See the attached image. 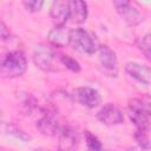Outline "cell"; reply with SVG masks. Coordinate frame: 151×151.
<instances>
[{"mask_svg": "<svg viewBox=\"0 0 151 151\" xmlns=\"http://www.w3.org/2000/svg\"><path fill=\"white\" fill-rule=\"evenodd\" d=\"M55 137L58 138L59 151H76L79 140V133L74 126L63 124Z\"/></svg>", "mask_w": 151, "mask_h": 151, "instance_id": "7", "label": "cell"}, {"mask_svg": "<svg viewBox=\"0 0 151 151\" xmlns=\"http://www.w3.org/2000/svg\"><path fill=\"white\" fill-rule=\"evenodd\" d=\"M118 14L129 26H138L143 21L142 13L130 1H114L113 2Z\"/></svg>", "mask_w": 151, "mask_h": 151, "instance_id": "10", "label": "cell"}, {"mask_svg": "<svg viewBox=\"0 0 151 151\" xmlns=\"http://www.w3.org/2000/svg\"><path fill=\"white\" fill-rule=\"evenodd\" d=\"M138 147L143 151H149L150 150V138H149V131H143V130H136L133 134Z\"/></svg>", "mask_w": 151, "mask_h": 151, "instance_id": "17", "label": "cell"}, {"mask_svg": "<svg viewBox=\"0 0 151 151\" xmlns=\"http://www.w3.org/2000/svg\"><path fill=\"white\" fill-rule=\"evenodd\" d=\"M32 60L38 68L45 72H57L59 70L57 67V64L59 63V53H57V51L50 45H35L32 54Z\"/></svg>", "mask_w": 151, "mask_h": 151, "instance_id": "4", "label": "cell"}, {"mask_svg": "<svg viewBox=\"0 0 151 151\" xmlns=\"http://www.w3.org/2000/svg\"><path fill=\"white\" fill-rule=\"evenodd\" d=\"M72 96H73V99L78 104H80L87 109H94L101 103L100 93L96 88H92L88 86L77 87L73 91Z\"/></svg>", "mask_w": 151, "mask_h": 151, "instance_id": "8", "label": "cell"}, {"mask_svg": "<svg viewBox=\"0 0 151 151\" xmlns=\"http://www.w3.org/2000/svg\"><path fill=\"white\" fill-rule=\"evenodd\" d=\"M27 70V59L22 51L14 50L0 57V74L6 78L21 77Z\"/></svg>", "mask_w": 151, "mask_h": 151, "instance_id": "1", "label": "cell"}, {"mask_svg": "<svg viewBox=\"0 0 151 151\" xmlns=\"http://www.w3.org/2000/svg\"><path fill=\"white\" fill-rule=\"evenodd\" d=\"M125 72L130 78H132L137 83H139L144 86L150 85L151 71L147 65H143V64H139L136 61H130L125 65Z\"/></svg>", "mask_w": 151, "mask_h": 151, "instance_id": "11", "label": "cell"}, {"mask_svg": "<svg viewBox=\"0 0 151 151\" xmlns=\"http://www.w3.org/2000/svg\"><path fill=\"white\" fill-rule=\"evenodd\" d=\"M70 32L71 29L65 26H54L48 32V40L54 47H65L70 42Z\"/></svg>", "mask_w": 151, "mask_h": 151, "instance_id": "14", "label": "cell"}, {"mask_svg": "<svg viewBox=\"0 0 151 151\" xmlns=\"http://www.w3.org/2000/svg\"><path fill=\"white\" fill-rule=\"evenodd\" d=\"M127 116L137 130L149 131L150 129V101L149 98H133L127 104Z\"/></svg>", "mask_w": 151, "mask_h": 151, "instance_id": "2", "label": "cell"}, {"mask_svg": "<svg viewBox=\"0 0 151 151\" xmlns=\"http://www.w3.org/2000/svg\"><path fill=\"white\" fill-rule=\"evenodd\" d=\"M100 151H112V150H104V149H101Z\"/></svg>", "mask_w": 151, "mask_h": 151, "instance_id": "26", "label": "cell"}, {"mask_svg": "<svg viewBox=\"0 0 151 151\" xmlns=\"http://www.w3.org/2000/svg\"><path fill=\"white\" fill-rule=\"evenodd\" d=\"M97 53L101 72L106 77L116 78L118 76V60L116 52L107 45H99Z\"/></svg>", "mask_w": 151, "mask_h": 151, "instance_id": "5", "label": "cell"}, {"mask_svg": "<svg viewBox=\"0 0 151 151\" xmlns=\"http://www.w3.org/2000/svg\"><path fill=\"white\" fill-rule=\"evenodd\" d=\"M136 46L137 48L144 54V57L146 59H150V50H151V42H150V34L146 33L145 35L143 37H139L137 40H136Z\"/></svg>", "mask_w": 151, "mask_h": 151, "instance_id": "18", "label": "cell"}, {"mask_svg": "<svg viewBox=\"0 0 151 151\" xmlns=\"http://www.w3.org/2000/svg\"><path fill=\"white\" fill-rule=\"evenodd\" d=\"M68 45L88 55H92L94 53H97L98 47H99V42L96 38V35L92 32H88L84 28H73L70 32V42Z\"/></svg>", "mask_w": 151, "mask_h": 151, "instance_id": "3", "label": "cell"}, {"mask_svg": "<svg viewBox=\"0 0 151 151\" xmlns=\"http://www.w3.org/2000/svg\"><path fill=\"white\" fill-rule=\"evenodd\" d=\"M2 118H4V117H2V112H1V110H0V126L4 124V120H2Z\"/></svg>", "mask_w": 151, "mask_h": 151, "instance_id": "23", "label": "cell"}, {"mask_svg": "<svg viewBox=\"0 0 151 151\" xmlns=\"http://www.w3.org/2000/svg\"><path fill=\"white\" fill-rule=\"evenodd\" d=\"M0 151H7L6 149H4V147H0Z\"/></svg>", "mask_w": 151, "mask_h": 151, "instance_id": "25", "label": "cell"}, {"mask_svg": "<svg viewBox=\"0 0 151 151\" xmlns=\"http://www.w3.org/2000/svg\"><path fill=\"white\" fill-rule=\"evenodd\" d=\"M97 119L104 125L114 126V125H120L124 122V114L119 107H117L111 103H107L98 110Z\"/></svg>", "mask_w": 151, "mask_h": 151, "instance_id": "9", "label": "cell"}, {"mask_svg": "<svg viewBox=\"0 0 151 151\" xmlns=\"http://www.w3.org/2000/svg\"><path fill=\"white\" fill-rule=\"evenodd\" d=\"M59 63H60L63 66H65L67 70H70L71 72L78 73V72H80V70H81L80 64H79L74 58H72V57H70V55H67V54H61V53H59Z\"/></svg>", "mask_w": 151, "mask_h": 151, "instance_id": "16", "label": "cell"}, {"mask_svg": "<svg viewBox=\"0 0 151 151\" xmlns=\"http://www.w3.org/2000/svg\"><path fill=\"white\" fill-rule=\"evenodd\" d=\"M61 126L63 124L57 113L51 110L44 111V113L37 120V129L39 130V132L48 137H55Z\"/></svg>", "mask_w": 151, "mask_h": 151, "instance_id": "6", "label": "cell"}, {"mask_svg": "<svg viewBox=\"0 0 151 151\" xmlns=\"http://www.w3.org/2000/svg\"><path fill=\"white\" fill-rule=\"evenodd\" d=\"M126 151H143V150H140L138 146H130V147H127Z\"/></svg>", "mask_w": 151, "mask_h": 151, "instance_id": "22", "label": "cell"}, {"mask_svg": "<svg viewBox=\"0 0 151 151\" xmlns=\"http://www.w3.org/2000/svg\"><path fill=\"white\" fill-rule=\"evenodd\" d=\"M22 4L25 8L29 12H39L44 6V1H40V0H28V1H24Z\"/></svg>", "mask_w": 151, "mask_h": 151, "instance_id": "20", "label": "cell"}, {"mask_svg": "<svg viewBox=\"0 0 151 151\" xmlns=\"http://www.w3.org/2000/svg\"><path fill=\"white\" fill-rule=\"evenodd\" d=\"M70 7V17L68 19L74 24H83L87 19V4L81 0H72L68 1Z\"/></svg>", "mask_w": 151, "mask_h": 151, "instance_id": "13", "label": "cell"}, {"mask_svg": "<svg viewBox=\"0 0 151 151\" xmlns=\"http://www.w3.org/2000/svg\"><path fill=\"white\" fill-rule=\"evenodd\" d=\"M0 127H4V132L6 134L13 136L21 142H29L31 140V136H28L25 131H22L21 129H19L18 126H15L13 124H2Z\"/></svg>", "mask_w": 151, "mask_h": 151, "instance_id": "15", "label": "cell"}, {"mask_svg": "<svg viewBox=\"0 0 151 151\" xmlns=\"http://www.w3.org/2000/svg\"><path fill=\"white\" fill-rule=\"evenodd\" d=\"M11 38V31L9 28L7 27V25L0 20V40L5 41V40H8Z\"/></svg>", "mask_w": 151, "mask_h": 151, "instance_id": "21", "label": "cell"}, {"mask_svg": "<svg viewBox=\"0 0 151 151\" xmlns=\"http://www.w3.org/2000/svg\"><path fill=\"white\" fill-rule=\"evenodd\" d=\"M85 142L87 146V151H100L103 149V145L99 140V138L93 134L91 131H85Z\"/></svg>", "mask_w": 151, "mask_h": 151, "instance_id": "19", "label": "cell"}, {"mask_svg": "<svg viewBox=\"0 0 151 151\" xmlns=\"http://www.w3.org/2000/svg\"><path fill=\"white\" fill-rule=\"evenodd\" d=\"M50 15L54 26H65V22L68 20L70 17V7L68 1L65 0H57L52 4L50 8Z\"/></svg>", "mask_w": 151, "mask_h": 151, "instance_id": "12", "label": "cell"}, {"mask_svg": "<svg viewBox=\"0 0 151 151\" xmlns=\"http://www.w3.org/2000/svg\"><path fill=\"white\" fill-rule=\"evenodd\" d=\"M34 151H51V150H47V149H35Z\"/></svg>", "mask_w": 151, "mask_h": 151, "instance_id": "24", "label": "cell"}]
</instances>
